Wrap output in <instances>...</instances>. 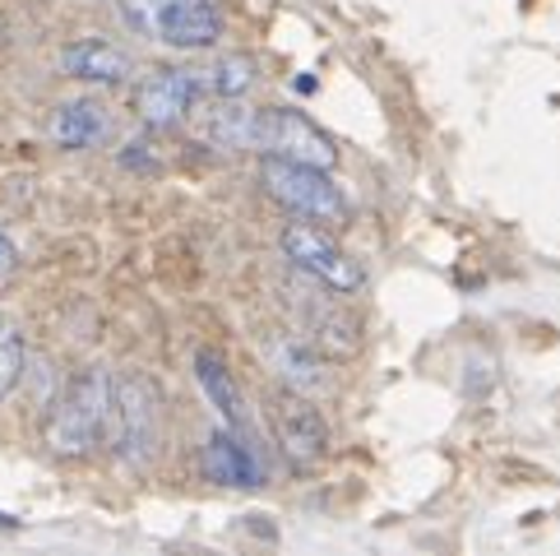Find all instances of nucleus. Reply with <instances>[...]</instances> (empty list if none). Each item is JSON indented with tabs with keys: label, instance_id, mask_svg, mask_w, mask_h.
Listing matches in <instances>:
<instances>
[{
	"label": "nucleus",
	"instance_id": "nucleus-14",
	"mask_svg": "<svg viewBox=\"0 0 560 556\" xmlns=\"http://www.w3.org/2000/svg\"><path fill=\"white\" fill-rule=\"evenodd\" d=\"M195 381H199V390H205V399L218 408V417H223L232 431H242L246 399H242V385H236V375L228 371L223 357H218V352H199L195 357Z\"/></svg>",
	"mask_w": 560,
	"mask_h": 556
},
{
	"label": "nucleus",
	"instance_id": "nucleus-7",
	"mask_svg": "<svg viewBox=\"0 0 560 556\" xmlns=\"http://www.w3.org/2000/svg\"><path fill=\"white\" fill-rule=\"evenodd\" d=\"M265 158H292V163H311V167H334L338 163V149H334V139L311 126L302 112H288V107H278V112H255V144Z\"/></svg>",
	"mask_w": 560,
	"mask_h": 556
},
{
	"label": "nucleus",
	"instance_id": "nucleus-12",
	"mask_svg": "<svg viewBox=\"0 0 560 556\" xmlns=\"http://www.w3.org/2000/svg\"><path fill=\"white\" fill-rule=\"evenodd\" d=\"M265 357L278 371V381H283L288 390H296V394H315V390L329 385V371H325V362H319V348L311 339H273L265 348Z\"/></svg>",
	"mask_w": 560,
	"mask_h": 556
},
{
	"label": "nucleus",
	"instance_id": "nucleus-10",
	"mask_svg": "<svg viewBox=\"0 0 560 556\" xmlns=\"http://www.w3.org/2000/svg\"><path fill=\"white\" fill-rule=\"evenodd\" d=\"M61 66L70 79H84V84H126L130 79V56L116 47V43H103V37H79L61 51Z\"/></svg>",
	"mask_w": 560,
	"mask_h": 556
},
{
	"label": "nucleus",
	"instance_id": "nucleus-17",
	"mask_svg": "<svg viewBox=\"0 0 560 556\" xmlns=\"http://www.w3.org/2000/svg\"><path fill=\"white\" fill-rule=\"evenodd\" d=\"M10 269H14V242H10L5 232H0V278H5Z\"/></svg>",
	"mask_w": 560,
	"mask_h": 556
},
{
	"label": "nucleus",
	"instance_id": "nucleus-13",
	"mask_svg": "<svg viewBox=\"0 0 560 556\" xmlns=\"http://www.w3.org/2000/svg\"><path fill=\"white\" fill-rule=\"evenodd\" d=\"M51 144L56 149H89L107 135V107L93 103V97H74V103H61L51 112Z\"/></svg>",
	"mask_w": 560,
	"mask_h": 556
},
{
	"label": "nucleus",
	"instance_id": "nucleus-1",
	"mask_svg": "<svg viewBox=\"0 0 560 556\" xmlns=\"http://www.w3.org/2000/svg\"><path fill=\"white\" fill-rule=\"evenodd\" d=\"M121 24L149 43L199 51L223 37V10L213 0H116Z\"/></svg>",
	"mask_w": 560,
	"mask_h": 556
},
{
	"label": "nucleus",
	"instance_id": "nucleus-6",
	"mask_svg": "<svg viewBox=\"0 0 560 556\" xmlns=\"http://www.w3.org/2000/svg\"><path fill=\"white\" fill-rule=\"evenodd\" d=\"M269 422H273V436H278V450H283V460L296 473L315 468L329 454V422H325V413L315 408L311 394H296V390L283 385L269 404Z\"/></svg>",
	"mask_w": 560,
	"mask_h": 556
},
{
	"label": "nucleus",
	"instance_id": "nucleus-4",
	"mask_svg": "<svg viewBox=\"0 0 560 556\" xmlns=\"http://www.w3.org/2000/svg\"><path fill=\"white\" fill-rule=\"evenodd\" d=\"M259 182H265V190L278 205H288L296 218H311V223H343L348 213V200L338 195L325 167L292 163V158H265Z\"/></svg>",
	"mask_w": 560,
	"mask_h": 556
},
{
	"label": "nucleus",
	"instance_id": "nucleus-3",
	"mask_svg": "<svg viewBox=\"0 0 560 556\" xmlns=\"http://www.w3.org/2000/svg\"><path fill=\"white\" fill-rule=\"evenodd\" d=\"M158 431H163V417H158V394L144 375H121L112 381V413H107V436L116 460L130 468H144L158 450Z\"/></svg>",
	"mask_w": 560,
	"mask_h": 556
},
{
	"label": "nucleus",
	"instance_id": "nucleus-16",
	"mask_svg": "<svg viewBox=\"0 0 560 556\" xmlns=\"http://www.w3.org/2000/svg\"><path fill=\"white\" fill-rule=\"evenodd\" d=\"M19 375H24V334L10 315H0V404L14 394Z\"/></svg>",
	"mask_w": 560,
	"mask_h": 556
},
{
	"label": "nucleus",
	"instance_id": "nucleus-2",
	"mask_svg": "<svg viewBox=\"0 0 560 556\" xmlns=\"http://www.w3.org/2000/svg\"><path fill=\"white\" fill-rule=\"evenodd\" d=\"M107 413H112V375L97 367L79 371L61 399L51 404L47 445L56 454H66V460H79V454H89L107 436Z\"/></svg>",
	"mask_w": 560,
	"mask_h": 556
},
{
	"label": "nucleus",
	"instance_id": "nucleus-8",
	"mask_svg": "<svg viewBox=\"0 0 560 556\" xmlns=\"http://www.w3.org/2000/svg\"><path fill=\"white\" fill-rule=\"evenodd\" d=\"M195 97H199V79L190 70H172V66L167 70H149L135 84V112H139V121L144 126L172 130L195 112Z\"/></svg>",
	"mask_w": 560,
	"mask_h": 556
},
{
	"label": "nucleus",
	"instance_id": "nucleus-11",
	"mask_svg": "<svg viewBox=\"0 0 560 556\" xmlns=\"http://www.w3.org/2000/svg\"><path fill=\"white\" fill-rule=\"evenodd\" d=\"M195 130L213 149H250L255 144V112L242 107V97H213L195 112Z\"/></svg>",
	"mask_w": 560,
	"mask_h": 556
},
{
	"label": "nucleus",
	"instance_id": "nucleus-15",
	"mask_svg": "<svg viewBox=\"0 0 560 556\" xmlns=\"http://www.w3.org/2000/svg\"><path fill=\"white\" fill-rule=\"evenodd\" d=\"M195 79H199V89H205L209 97H246L255 89V61L250 56H223V61H213Z\"/></svg>",
	"mask_w": 560,
	"mask_h": 556
},
{
	"label": "nucleus",
	"instance_id": "nucleus-5",
	"mask_svg": "<svg viewBox=\"0 0 560 556\" xmlns=\"http://www.w3.org/2000/svg\"><path fill=\"white\" fill-rule=\"evenodd\" d=\"M278 246H283L288 260L302 269L311 283H319V288H329L338 297H348V292L362 288V269H357V260L334 242L325 228L311 223V218H296V223H288L283 232H278Z\"/></svg>",
	"mask_w": 560,
	"mask_h": 556
},
{
	"label": "nucleus",
	"instance_id": "nucleus-9",
	"mask_svg": "<svg viewBox=\"0 0 560 556\" xmlns=\"http://www.w3.org/2000/svg\"><path fill=\"white\" fill-rule=\"evenodd\" d=\"M199 468H205V478L218 483V487H259V478H265L255 450L242 441V431H232V427L209 431L205 454H199Z\"/></svg>",
	"mask_w": 560,
	"mask_h": 556
}]
</instances>
